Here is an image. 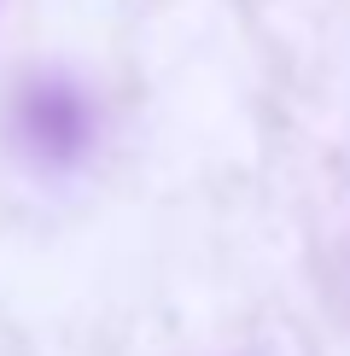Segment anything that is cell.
I'll list each match as a JSON object with an SVG mask.
<instances>
[{
    "label": "cell",
    "mask_w": 350,
    "mask_h": 356,
    "mask_svg": "<svg viewBox=\"0 0 350 356\" xmlns=\"http://www.w3.org/2000/svg\"><path fill=\"white\" fill-rule=\"evenodd\" d=\"M24 140L35 146L41 158H76V146L88 135V111H82V99L70 94V88H58V82H35L24 94Z\"/></svg>",
    "instance_id": "6da1fadb"
}]
</instances>
